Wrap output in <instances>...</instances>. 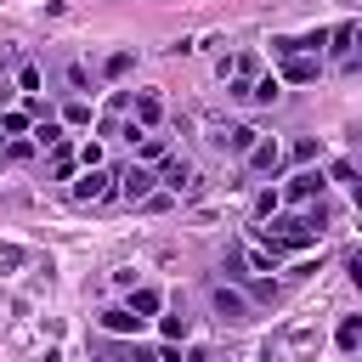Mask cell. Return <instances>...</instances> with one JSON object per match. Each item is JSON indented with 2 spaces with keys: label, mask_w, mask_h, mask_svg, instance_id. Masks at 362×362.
Listing matches in <instances>:
<instances>
[{
  "label": "cell",
  "mask_w": 362,
  "mask_h": 362,
  "mask_svg": "<svg viewBox=\"0 0 362 362\" xmlns=\"http://www.w3.org/2000/svg\"><path fill=\"white\" fill-rule=\"evenodd\" d=\"M260 243L266 249H305V243H317V226H311V215H266Z\"/></svg>",
  "instance_id": "cell-1"
},
{
  "label": "cell",
  "mask_w": 362,
  "mask_h": 362,
  "mask_svg": "<svg viewBox=\"0 0 362 362\" xmlns=\"http://www.w3.org/2000/svg\"><path fill=\"white\" fill-rule=\"evenodd\" d=\"M272 57L283 62V79H294V85H311L317 79V68H322V57L317 51H300V40H272Z\"/></svg>",
  "instance_id": "cell-2"
},
{
  "label": "cell",
  "mask_w": 362,
  "mask_h": 362,
  "mask_svg": "<svg viewBox=\"0 0 362 362\" xmlns=\"http://www.w3.org/2000/svg\"><path fill=\"white\" fill-rule=\"evenodd\" d=\"M209 305H215V317L232 322V328H243V322L255 317V300H249L243 288H232V283H215V288H209Z\"/></svg>",
  "instance_id": "cell-3"
},
{
  "label": "cell",
  "mask_w": 362,
  "mask_h": 362,
  "mask_svg": "<svg viewBox=\"0 0 362 362\" xmlns=\"http://www.w3.org/2000/svg\"><path fill=\"white\" fill-rule=\"evenodd\" d=\"M113 192H119V175L102 170V164H85V175L74 181V198H79V204H102V198H113Z\"/></svg>",
  "instance_id": "cell-4"
},
{
  "label": "cell",
  "mask_w": 362,
  "mask_h": 362,
  "mask_svg": "<svg viewBox=\"0 0 362 362\" xmlns=\"http://www.w3.org/2000/svg\"><path fill=\"white\" fill-rule=\"evenodd\" d=\"M153 181H158V175H153L147 164H130V170H119V198H130V204H141V198L153 192Z\"/></svg>",
  "instance_id": "cell-5"
},
{
  "label": "cell",
  "mask_w": 362,
  "mask_h": 362,
  "mask_svg": "<svg viewBox=\"0 0 362 362\" xmlns=\"http://www.w3.org/2000/svg\"><path fill=\"white\" fill-rule=\"evenodd\" d=\"M322 187H328L322 170H300V175L283 187V198H288V204H311V198H322Z\"/></svg>",
  "instance_id": "cell-6"
},
{
  "label": "cell",
  "mask_w": 362,
  "mask_h": 362,
  "mask_svg": "<svg viewBox=\"0 0 362 362\" xmlns=\"http://www.w3.org/2000/svg\"><path fill=\"white\" fill-rule=\"evenodd\" d=\"M243 158H249V170H255V175H272V170L283 164V147H277L272 136H260V141H255V147H249Z\"/></svg>",
  "instance_id": "cell-7"
},
{
  "label": "cell",
  "mask_w": 362,
  "mask_h": 362,
  "mask_svg": "<svg viewBox=\"0 0 362 362\" xmlns=\"http://www.w3.org/2000/svg\"><path fill=\"white\" fill-rule=\"evenodd\" d=\"M255 141H260V130H255V124H226V130L215 136V147H221V153H249Z\"/></svg>",
  "instance_id": "cell-8"
},
{
  "label": "cell",
  "mask_w": 362,
  "mask_h": 362,
  "mask_svg": "<svg viewBox=\"0 0 362 362\" xmlns=\"http://www.w3.org/2000/svg\"><path fill=\"white\" fill-rule=\"evenodd\" d=\"M96 322H102L107 334H141V322H147V317H136L130 305H107V311H102Z\"/></svg>",
  "instance_id": "cell-9"
},
{
  "label": "cell",
  "mask_w": 362,
  "mask_h": 362,
  "mask_svg": "<svg viewBox=\"0 0 362 362\" xmlns=\"http://www.w3.org/2000/svg\"><path fill=\"white\" fill-rule=\"evenodd\" d=\"M130 102H136L130 90H113V96H107V113H102V124H96V130H102V136H119V119L130 113Z\"/></svg>",
  "instance_id": "cell-10"
},
{
  "label": "cell",
  "mask_w": 362,
  "mask_h": 362,
  "mask_svg": "<svg viewBox=\"0 0 362 362\" xmlns=\"http://www.w3.org/2000/svg\"><path fill=\"white\" fill-rule=\"evenodd\" d=\"M130 113H136V119H141L147 130H158V119H164V102H158V90H136Z\"/></svg>",
  "instance_id": "cell-11"
},
{
  "label": "cell",
  "mask_w": 362,
  "mask_h": 362,
  "mask_svg": "<svg viewBox=\"0 0 362 362\" xmlns=\"http://www.w3.org/2000/svg\"><path fill=\"white\" fill-rule=\"evenodd\" d=\"M158 181H164L170 192H187V187H192V164H187V158H164V170H158Z\"/></svg>",
  "instance_id": "cell-12"
},
{
  "label": "cell",
  "mask_w": 362,
  "mask_h": 362,
  "mask_svg": "<svg viewBox=\"0 0 362 362\" xmlns=\"http://www.w3.org/2000/svg\"><path fill=\"white\" fill-rule=\"evenodd\" d=\"M283 96V79L277 74H255V90H249V102H260V107H272Z\"/></svg>",
  "instance_id": "cell-13"
},
{
  "label": "cell",
  "mask_w": 362,
  "mask_h": 362,
  "mask_svg": "<svg viewBox=\"0 0 362 362\" xmlns=\"http://www.w3.org/2000/svg\"><path fill=\"white\" fill-rule=\"evenodd\" d=\"M158 305H164L158 288H136V283H130V311H136V317H158Z\"/></svg>",
  "instance_id": "cell-14"
},
{
  "label": "cell",
  "mask_w": 362,
  "mask_h": 362,
  "mask_svg": "<svg viewBox=\"0 0 362 362\" xmlns=\"http://www.w3.org/2000/svg\"><path fill=\"white\" fill-rule=\"evenodd\" d=\"M136 153H141V164H158V158H164V153H170V141H164V136H158V130H147V136H141V141H136Z\"/></svg>",
  "instance_id": "cell-15"
},
{
  "label": "cell",
  "mask_w": 362,
  "mask_h": 362,
  "mask_svg": "<svg viewBox=\"0 0 362 362\" xmlns=\"http://www.w3.org/2000/svg\"><path fill=\"white\" fill-rule=\"evenodd\" d=\"M74 158H79V153H74L68 141H57V147H51V175H57V181H68V175H74Z\"/></svg>",
  "instance_id": "cell-16"
},
{
  "label": "cell",
  "mask_w": 362,
  "mask_h": 362,
  "mask_svg": "<svg viewBox=\"0 0 362 362\" xmlns=\"http://www.w3.org/2000/svg\"><path fill=\"white\" fill-rule=\"evenodd\" d=\"M334 345H339V351H356V345H362V317H345L339 334H334Z\"/></svg>",
  "instance_id": "cell-17"
},
{
  "label": "cell",
  "mask_w": 362,
  "mask_h": 362,
  "mask_svg": "<svg viewBox=\"0 0 362 362\" xmlns=\"http://www.w3.org/2000/svg\"><path fill=\"white\" fill-rule=\"evenodd\" d=\"M158 328H164V339H187V311H170V317H158Z\"/></svg>",
  "instance_id": "cell-18"
},
{
  "label": "cell",
  "mask_w": 362,
  "mask_h": 362,
  "mask_svg": "<svg viewBox=\"0 0 362 362\" xmlns=\"http://www.w3.org/2000/svg\"><path fill=\"white\" fill-rule=\"evenodd\" d=\"M130 62H136L130 51H113V57L102 62V74H107V79H119V74H130Z\"/></svg>",
  "instance_id": "cell-19"
},
{
  "label": "cell",
  "mask_w": 362,
  "mask_h": 362,
  "mask_svg": "<svg viewBox=\"0 0 362 362\" xmlns=\"http://www.w3.org/2000/svg\"><path fill=\"white\" fill-rule=\"evenodd\" d=\"M34 141H40V147H45V153H51V147H57V141H62V130H57V119H51V113H45V124H40V130H34Z\"/></svg>",
  "instance_id": "cell-20"
},
{
  "label": "cell",
  "mask_w": 362,
  "mask_h": 362,
  "mask_svg": "<svg viewBox=\"0 0 362 362\" xmlns=\"http://www.w3.org/2000/svg\"><path fill=\"white\" fill-rule=\"evenodd\" d=\"M249 300H260V305H272V300H277V283H266V277H255V283H249Z\"/></svg>",
  "instance_id": "cell-21"
},
{
  "label": "cell",
  "mask_w": 362,
  "mask_h": 362,
  "mask_svg": "<svg viewBox=\"0 0 362 362\" xmlns=\"http://www.w3.org/2000/svg\"><path fill=\"white\" fill-rule=\"evenodd\" d=\"M0 130H6V136H23V130H28V107H23V113H6Z\"/></svg>",
  "instance_id": "cell-22"
},
{
  "label": "cell",
  "mask_w": 362,
  "mask_h": 362,
  "mask_svg": "<svg viewBox=\"0 0 362 362\" xmlns=\"http://www.w3.org/2000/svg\"><path fill=\"white\" fill-rule=\"evenodd\" d=\"M277 204H283V192H260V198H255V215L266 221V215H277Z\"/></svg>",
  "instance_id": "cell-23"
},
{
  "label": "cell",
  "mask_w": 362,
  "mask_h": 362,
  "mask_svg": "<svg viewBox=\"0 0 362 362\" xmlns=\"http://www.w3.org/2000/svg\"><path fill=\"white\" fill-rule=\"evenodd\" d=\"M23 260H28V255H23V249H17V243H6V249H0V272H17V266H23Z\"/></svg>",
  "instance_id": "cell-24"
},
{
  "label": "cell",
  "mask_w": 362,
  "mask_h": 362,
  "mask_svg": "<svg viewBox=\"0 0 362 362\" xmlns=\"http://www.w3.org/2000/svg\"><path fill=\"white\" fill-rule=\"evenodd\" d=\"M328 45V28H311V34H300V51H322Z\"/></svg>",
  "instance_id": "cell-25"
},
{
  "label": "cell",
  "mask_w": 362,
  "mask_h": 362,
  "mask_svg": "<svg viewBox=\"0 0 362 362\" xmlns=\"http://www.w3.org/2000/svg\"><path fill=\"white\" fill-rule=\"evenodd\" d=\"M68 85H74V90H90V74H85L79 62H68Z\"/></svg>",
  "instance_id": "cell-26"
},
{
  "label": "cell",
  "mask_w": 362,
  "mask_h": 362,
  "mask_svg": "<svg viewBox=\"0 0 362 362\" xmlns=\"http://www.w3.org/2000/svg\"><path fill=\"white\" fill-rule=\"evenodd\" d=\"M85 119H90V107H85V102L74 96V102H68V124H85Z\"/></svg>",
  "instance_id": "cell-27"
},
{
  "label": "cell",
  "mask_w": 362,
  "mask_h": 362,
  "mask_svg": "<svg viewBox=\"0 0 362 362\" xmlns=\"http://www.w3.org/2000/svg\"><path fill=\"white\" fill-rule=\"evenodd\" d=\"M294 158H300V164H311V158H317V141H311V136H305V141H294Z\"/></svg>",
  "instance_id": "cell-28"
},
{
  "label": "cell",
  "mask_w": 362,
  "mask_h": 362,
  "mask_svg": "<svg viewBox=\"0 0 362 362\" xmlns=\"http://www.w3.org/2000/svg\"><path fill=\"white\" fill-rule=\"evenodd\" d=\"M79 164H102V141H85L79 147Z\"/></svg>",
  "instance_id": "cell-29"
},
{
  "label": "cell",
  "mask_w": 362,
  "mask_h": 362,
  "mask_svg": "<svg viewBox=\"0 0 362 362\" xmlns=\"http://www.w3.org/2000/svg\"><path fill=\"white\" fill-rule=\"evenodd\" d=\"M345 266H351V283L362 288V249H351V260H345Z\"/></svg>",
  "instance_id": "cell-30"
},
{
  "label": "cell",
  "mask_w": 362,
  "mask_h": 362,
  "mask_svg": "<svg viewBox=\"0 0 362 362\" xmlns=\"http://www.w3.org/2000/svg\"><path fill=\"white\" fill-rule=\"evenodd\" d=\"M351 204H356V209H362V181H351Z\"/></svg>",
  "instance_id": "cell-31"
},
{
  "label": "cell",
  "mask_w": 362,
  "mask_h": 362,
  "mask_svg": "<svg viewBox=\"0 0 362 362\" xmlns=\"http://www.w3.org/2000/svg\"><path fill=\"white\" fill-rule=\"evenodd\" d=\"M6 158H11V147H6V136H0V164H6Z\"/></svg>",
  "instance_id": "cell-32"
},
{
  "label": "cell",
  "mask_w": 362,
  "mask_h": 362,
  "mask_svg": "<svg viewBox=\"0 0 362 362\" xmlns=\"http://www.w3.org/2000/svg\"><path fill=\"white\" fill-rule=\"evenodd\" d=\"M356 351H362V345H356Z\"/></svg>",
  "instance_id": "cell-33"
}]
</instances>
